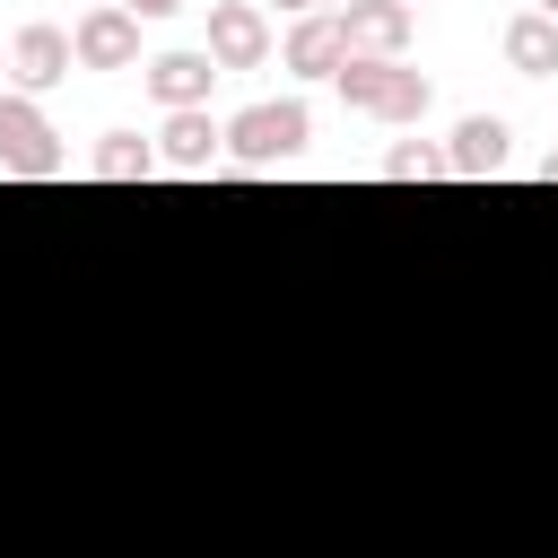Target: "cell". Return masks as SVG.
Listing matches in <instances>:
<instances>
[{
    "instance_id": "cell-1",
    "label": "cell",
    "mask_w": 558,
    "mask_h": 558,
    "mask_svg": "<svg viewBox=\"0 0 558 558\" xmlns=\"http://www.w3.org/2000/svg\"><path fill=\"white\" fill-rule=\"evenodd\" d=\"M314 140V113L296 105V96H262V105H244L235 122H227V157H235V174H270V166H288L296 148Z\"/></svg>"
},
{
    "instance_id": "cell-2",
    "label": "cell",
    "mask_w": 558,
    "mask_h": 558,
    "mask_svg": "<svg viewBox=\"0 0 558 558\" xmlns=\"http://www.w3.org/2000/svg\"><path fill=\"white\" fill-rule=\"evenodd\" d=\"M331 87H340L349 113H375V122H418V113H427V78H418L410 61H357V52H349Z\"/></svg>"
},
{
    "instance_id": "cell-3",
    "label": "cell",
    "mask_w": 558,
    "mask_h": 558,
    "mask_svg": "<svg viewBox=\"0 0 558 558\" xmlns=\"http://www.w3.org/2000/svg\"><path fill=\"white\" fill-rule=\"evenodd\" d=\"M0 166L9 174H26V183H52L61 166H70V148H61V131L44 122V105L35 96H0Z\"/></svg>"
},
{
    "instance_id": "cell-4",
    "label": "cell",
    "mask_w": 558,
    "mask_h": 558,
    "mask_svg": "<svg viewBox=\"0 0 558 558\" xmlns=\"http://www.w3.org/2000/svg\"><path fill=\"white\" fill-rule=\"evenodd\" d=\"M270 44H279V35H270V9H262V0H209V44H201V52H209L218 70H262Z\"/></svg>"
},
{
    "instance_id": "cell-5",
    "label": "cell",
    "mask_w": 558,
    "mask_h": 558,
    "mask_svg": "<svg viewBox=\"0 0 558 558\" xmlns=\"http://www.w3.org/2000/svg\"><path fill=\"white\" fill-rule=\"evenodd\" d=\"M70 52H78V70H140V17L122 0H96L70 26Z\"/></svg>"
},
{
    "instance_id": "cell-6",
    "label": "cell",
    "mask_w": 558,
    "mask_h": 558,
    "mask_svg": "<svg viewBox=\"0 0 558 558\" xmlns=\"http://www.w3.org/2000/svg\"><path fill=\"white\" fill-rule=\"evenodd\" d=\"M70 70H78V52H70V26L35 17V26H17V35H9V78H17V96H44V87H61Z\"/></svg>"
},
{
    "instance_id": "cell-7",
    "label": "cell",
    "mask_w": 558,
    "mask_h": 558,
    "mask_svg": "<svg viewBox=\"0 0 558 558\" xmlns=\"http://www.w3.org/2000/svg\"><path fill=\"white\" fill-rule=\"evenodd\" d=\"M279 61H288L296 78H340V61H349V26H340V9L288 17V44H279Z\"/></svg>"
},
{
    "instance_id": "cell-8",
    "label": "cell",
    "mask_w": 558,
    "mask_h": 558,
    "mask_svg": "<svg viewBox=\"0 0 558 558\" xmlns=\"http://www.w3.org/2000/svg\"><path fill=\"white\" fill-rule=\"evenodd\" d=\"M218 148H227V122H209V105L166 113V131H157V166H166V174H209Z\"/></svg>"
},
{
    "instance_id": "cell-9",
    "label": "cell",
    "mask_w": 558,
    "mask_h": 558,
    "mask_svg": "<svg viewBox=\"0 0 558 558\" xmlns=\"http://www.w3.org/2000/svg\"><path fill=\"white\" fill-rule=\"evenodd\" d=\"M340 26H349V52L357 61H401V44H410V0H349L340 9Z\"/></svg>"
},
{
    "instance_id": "cell-10",
    "label": "cell",
    "mask_w": 558,
    "mask_h": 558,
    "mask_svg": "<svg viewBox=\"0 0 558 558\" xmlns=\"http://www.w3.org/2000/svg\"><path fill=\"white\" fill-rule=\"evenodd\" d=\"M140 78H148V96H157L166 113H192V105H209V78H218V61H209V52H157Z\"/></svg>"
},
{
    "instance_id": "cell-11",
    "label": "cell",
    "mask_w": 558,
    "mask_h": 558,
    "mask_svg": "<svg viewBox=\"0 0 558 558\" xmlns=\"http://www.w3.org/2000/svg\"><path fill=\"white\" fill-rule=\"evenodd\" d=\"M506 157H514V131H506L497 113H471V122H453V140H445V166H453V174H506Z\"/></svg>"
},
{
    "instance_id": "cell-12",
    "label": "cell",
    "mask_w": 558,
    "mask_h": 558,
    "mask_svg": "<svg viewBox=\"0 0 558 558\" xmlns=\"http://www.w3.org/2000/svg\"><path fill=\"white\" fill-rule=\"evenodd\" d=\"M506 70H523V78H549V70H558V17H541V9H514V17H506Z\"/></svg>"
},
{
    "instance_id": "cell-13",
    "label": "cell",
    "mask_w": 558,
    "mask_h": 558,
    "mask_svg": "<svg viewBox=\"0 0 558 558\" xmlns=\"http://www.w3.org/2000/svg\"><path fill=\"white\" fill-rule=\"evenodd\" d=\"M87 166H96V183H148V174H157V140H140V131H105Z\"/></svg>"
},
{
    "instance_id": "cell-14",
    "label": "cell",
    "mask_w": 558,
    "mask_h": 558,
    "mask_svg": "<svg viewBox=\"0 0 558 558\" xmlns=\"http://www.w3.org/2000/svg\"><path fill=\"white\" fill-rule=\"evenodd\" d=\"M384 174H392V183H427V174H453V166H445V148H427V140H401V148L384 157Z\"/></svg>"
},
{
    "instance_id": "cell-15",
    "label": "cell",
    "mask_w": 558,
    "mask_h": 558,
    "mask_svg": "<svg viewBox=\"0 0 558 558\" xmlns=\"http://www.w3.org/2000/svg\"><path fill=\"white\" fill-rule=\"evenodd\" d=\"M122 9H131V17H174L183 0H122Z\"/></svg>"
},
{
    "instance_id": "cell-16",
    "label": "cell",
    "mask_w": 558,
    "mask_h": 558,
    "mask_svg": "<svg viewBox=\"0 0 558 558\" xmlns=\"http://www.w3.org/2000/svg\"><path fill=\"white\" fill-rule=\"evenodd\" d=\"M270 9H288V17H314V9H323V0H270Z\"/></svg>"
},
{
    "instance_id": "cell-17",
    "label": "cell",
    "mask_w": 558,
    "mask_h": 558,
    "mask_svg": "<svg viewBox=\"0 0 558 558\" xmlns=\"http://www.w3.org/2000/svg\"><path fill=\"white\" fill-rule=\"evenodd\" d=\"M541 183H558V148H549V157H541Z\"/></svg>"
},
{
    "instance_id": "cell-18",
    "label": "cell",
    "mask_w": 558,
    "mask_h": 558,
    "mask_svg": "<svg viewBox=\"0 0 558 558\" xmlns=\"http://www.w3.org/2000/svg\"><path fill=\"white\" fill-rule=\"evenodd\" d=\"M532 9H541V17H558V0H532Z\"/></svg>"
},
{
    "instance_id": "cell-19",
    "label": "cell",
    "mask_w": 558,
    "mask_h": 558,
    "mask_svg": "<svg viewBox=\"0 0 558 558\" xmlns=\"http://www.w3.org/2000/svg\"><path fill=\"white\" fill-rule=\"evenodd\" d=\"M323 9H349V0H323Z\"/></svg>"
}]
</instances>
